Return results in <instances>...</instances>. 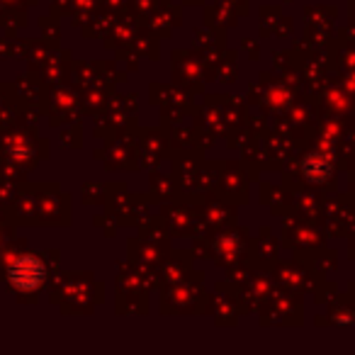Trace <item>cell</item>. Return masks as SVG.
<instances>
[{"label":"cell","mask_w":355,"mask_h":355,"mask_svg":"<svg viewBox=\"0 0 355 355\" xmlns=\"http://www.w3.org/2000/svg\"><path fill=\"white\" fill-rule=\"evenodd\" d=\"M12 277H15V285L20 287H32L40 282L42 277V268L37 261H32V258H25V261H20L15 266V272H12Z\"/></svg>","instance_id":"6da1fadb"}]
</instances>
